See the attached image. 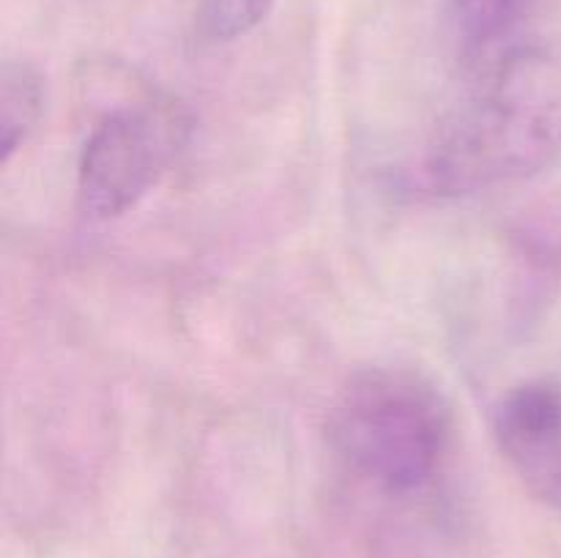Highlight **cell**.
Returning <instances> with one entry per match:
<instances>
[{
	"mask_svg": "<svg viewBox=\"0 0 561 558\" xmlns=\"http://www.w3.org/2000/svg\"><path fill=\"white\" fill-rule=\"evenodd\" d=\"M47 104V88L31 63H5L0 74V162L14 159L36 131Z\"/></svg>",
	"mask_w": 561,
	"mask_h": 558,
	"instance_id": "5",
	"label": "cell"
},
{
	"mask_svg": "<svg viewBox=\"0 0 561 558\" xmlns=\"http://www.w3.org/2000/svg\"><path fill=\"white\" fill-rule=\"evenodd\" d=\"M340 463L392 498L433 485L453 443V414L425 375L405 367H370L348 377L327 416Z\"/></svg>",
	"mask_w": 561,
	"mask_h": 558,
	"instance_id": "1",
	"label": "cell"
},
{
	"mask_svg": "<svg viewBox=\"0 0 561 558\" xmlns=\"http://www.w3.org/2000/svg\"><path fill=\"white\" fill-rule=\"evenodd\" d=\"M184 118L157 102L124 104L99 118L77 164V206L91 222H110L157 186L184 142Z\"/></svg>",
	"mask_w": 561,
	"mask_h": 558,
	"instance_id": "3",
	"label": "cell"
},
{
	"mask_svg": "<svg viewBox=\"0 0 561 558\" xmlns=\"http://www.w3.org/2000/svg\"><path fill=\"white\" fill-rule=\"evenodd\" d=\"M274 0H201L197 5V33L206 42L228 44L247 36L268 20Z\"/></svg>",
	"mask_w": 561,
	"mask_h": 558,
	"instance_id": "6",
	"label": "cell"
},
{
	"mask_svg": "<svg viewBox=\"0 0 561 558\" xmlns=\"http://www.w3.org/2000/svg\"><path fill=\"white\" fill-rule=\"evenodd\" d=\"M493 435L526 492L561 514V381L510 388L493 410Z\"/></svg>",
	"mask_w": 561,
	"mask_h": 558,
	"instance_id": "4",
	"label": "cell"
},
{
	"mask_svg": "<svg viewBox=\"0 0 561 558\" xmlns=\"http://www.w3.org/2000/svg\"><path fill=\"white\" fill-rule=\"evenodd\" d=\"M529 0H453V22L466 44L493 42L520 16Z\"/></svg>",
	"mask_w": 561,
	"mask_h": 558,
	"instance_id": "7",
	"label": "cell"
},
{
	"mask_svg": "<svg viewBox=\"0 0 561 558\" xmlns=\"http://www.w3.org/2000/svg\"><path fill=\"white\" fill-rule=\"evenodd\" d=\"M561 146V91L537 66H510L471 93L433 140L427 178L477 191L540 170Z\"/></svg>",
	"mask_w": 561,
	"mask_h": 558,
	"instance_id": "2",
	"label": "cell"
}]
</instances>
